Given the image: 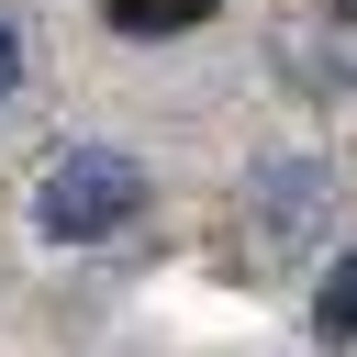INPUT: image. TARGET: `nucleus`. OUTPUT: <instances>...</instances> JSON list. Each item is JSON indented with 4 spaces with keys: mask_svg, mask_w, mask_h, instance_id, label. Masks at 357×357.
Instances as JSON below:
<instances>
[{
    "mask_svg": "<svg viewBox=\"0 0 357 357\" xmlns=\"http://www.w3.org/2000/svg\"><path fill=\"white\" fill-rule=\"evenodd\" d=\"M134 212H145V167H134L123 145H67V156H45L33 223H45L56 245H100V234H123Z\"/></svg>",
    "mask_w": 357,
    "mask_h": 357,
    "instance_id": "obj_1",
    "label": "nucleus"
},
{
    "mask_svg": "<svg viewBox=\"0 0 357 357\" xmlns=\"http://www.w3.org/2000/svg\"><path fill=\"white\" fill-rule=\"evenodd\" d=\"M11 89H22V33L0 22V100H11Z\"/></svg>",
    "mask_w": 357,
    "mask_h": 357,
    "instance_id": "obj_4",
    "label": "nucleus"
},
{
    "mask_svg": "<svg viewBox=\"0 0 357 357\" xmlns=\"http://www.w3.org/2000/svg\"><path fill=\"white\" fill-rule=\"evenodd\" d=\"M212 11H223V0H100V22L134 33V45H145V33H190V22H212Z\"/></svg>",
    "mask_w": 357,
    "mask_h": 357,
    "instance_id": "obj_2",
    "label": "nucleus"
},
{
    "mask_svg": "<svg viewBox=\"0 0 357 357\" xmlns=\"http://www.w3.org/2000/svg\"><path fill=\"white\" fill-rule=\"evenodd\" d=\"M335 11H357V0H335Z\"/></svg>",
    "mask_w": 357,
    "mask_h": 357,
    "instance_id": "obj_5",
    "label": "nucleus"
},
{
    "mask_svg": "<svg viewBox=\"0 0 357 357\" xmlns=\"http://www.w3.org/2000/svg\"><path fill=\"white\" fill-rule=\"evenodd\" d=\"M312 335H324V346H346V335H357V257H335V279L312 290Z\"/></svg>",
    "mask_w": 357,
    "mask_h": 357,
    "instance_id": "obj_3",
    "label": "nucleus"
}]
</instances>
